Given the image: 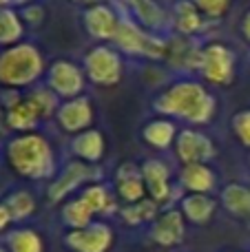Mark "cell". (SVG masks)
<instances>
[{
  "instance_id": "9c48e42d",
  "label": "cell",
  "mask_w": 250,
  "mask_h": 252,
  "mask_svg": "<svg viewBox=\"0 0 250 252\" xmlns=\"http://www.w3.org/2000/svg\"><path fill=\"white\" fill-rule=\"evenodd\" d=\"M175 153H177V159L184 166L186 164H206V161H211L217 155L213 139L195 128L180 130V135L175 139Z\"/></svg>"
},
{
  "instance_id": "d590c367",
  "label": "cell",
  "mask_w": 250,
  "mask_h": 252,
  "mask_svg": "<svg viewBox=\"0 0 250 252\" xmlns=\"http://www.w3.org/2000/svg\"><path fill=\"white\" fill-rule=\"evenodd\" d=\"M73 2H80V4H87V9H89V7H93V4H100V0H73Z\"/></svg>"
},
{
  "instance_id": "484cf974",
  "label": "cell",
  "mask_w": 250,
  "mask_h": 252,
  "mask_svg": "<svg viewBox=\"0 0 250 252\" xmlns=\"http://www.w3.org/2000/svg\"><path fill=\"white\" fill-rule=\"evenodd\" d=\"M38 120H40L38 111L33 109V104L27 97L20 100L18 104L9 106V111H7V124L16 130H22V133H29L38 124Z\"/></svg>"
},
{
  "instance_id": "d6a6232c",
  "label": "cell",
  "mask_w": 250,
  "mask_h": 252,
  "mask_svg": "<svg viewBox=\"0 0 250 252\" xmlns=\"http://www.w3.org/2000/svg\"><path fill=\"white\" fill-rule=\"evenodd\" d=\"M22 18H25L29 25H38V22H42L44 11L38 4H29V7H25V11H22Z\"/></svg>"
},
{
  "instance_id": "1f68e13d",
  "label": "cell",
  "mask_w": 250,
  "mask_h": 252,
  "mask_svg": "<svg viewBox=\"0 0 250 252\" xmlns=\"http://www.w3.org/2000/svg\"><path fill=\"white\" fill-rule=\"evenodd\" d=\"M193 4L202 11L206 18H221L226 16L230 7V0H193Z\"/></svg>"
},
{
  "instance_id": "4fadbf2b",
  "label": "cell",
  "mask_w": 250,
  "mask_h": 252,
  "mask_svg": "<svg viewBox=\"0 0 250 252\" xmlns=\"http://www.w3.org/2000/svg\"><path fill=\"white\" fill-rule=\"evenodd\" d=\"M120 22H122V18L113 11V7L104 2L93 4L84 11V29L95 40H113Z\"/></svg>"
},
{
  "instance_id": "ac0fdd59",
  "label": "cell",
  "mask_w": 250,
  "mask_h": 252,
  "mask_svg": "<svg viewBox=\"0 0 250 252\" xmlns=\"http://www.w3.org/2000/svg\"><path fill=\"white\" fill-rule=\"evenodd\" d=\"M215 199L211 195H199V192H188L180 201V210L184 215V219L190 223H197V226L211 221V217L215 215Z\"/></svg>"
},
{
  "instance_id": "8d00e7d4",
  "label": "cell",
  "mask_w": 250,
  "mask_h": 252,
  "mask_svg": "<svg viewBox=\"0 0 250 252\" xmlns=\"http://www.w3.org/2000/svg\"><path fill=\"white\" fill-rule=\"evenodd\" d=\"M13 2H20V0H0V9L9 7V4H13Z\"/></svg>"
},
{
  "instance_id": "f35d334b",
  "label": "cell",
  "mask_w": 250,
  "mask_h": 252,
  "mask_svg": "<svg viewBox=\"0 0 250 252\" xmlns=\"http://www.w3.org/2000/svg\"><path fill=\"white\" fill-rule=\"evenodd\" d=\"M248 164H250V157H248Z\"/></svg>"
},
{
  "instance_id": "f1b7e54d",
  "label": "cell",
  "mask_w": 250,
  "mask_h": 252,
  "mask_svg": "<svg viewBox=\"0 0 250 252\" xmlns=\"http://www.w3.org/2000/svg\"><path fill=\"white\" fill-rule=\"evenodd\" d=\"M7 208L11 210L13 221H25L35 213V197L29 190H16L4 199Z\"/></svg>"
},
{
  "instance_id": "d4e9b609",
  "label": "cell",
  "mask_w": 250,
  "mask_h": 252,
  "mask_svg": "<svg viewBox=\"0 0 250 252\" xmlns=\"http://www.w3.org/2000/svg\"><path fill=\"white\" fill-rule=\"evenodd\" d=\"M62 221H64V226L69 230H80V228L91 226L95 221V215H93V210L80 197H75V199L66 201L62 206Z\"/></svg>"
},
{
  "instance_id": "603a6c76",
  "label": "cell",
  "mask_w": 250,
  "mask_h": 252,
  "mask_svg": "<svg viewBox=\"0 0 250 252\" xmlns=\"http://www.w3.org/2000/svg\"><path fill=\"white\" fill-rule=\"evenodd\" d=\"M9 252H44V241L33 228H13L7 235Z\"/></svg>"
},
{
  "instance_id": "836d02e7",
  "label": "cell",
  "mask_w": 250,
  "mask_h": 252,
  "mask_svg": "<svg viewBox=\"0 0 250 252\" xmlns=\"http://www.w3.org/2000/svg\"><path fill=\"white\" fill-rule=\"evenodd\" d=\"M13 223V217H11V210L7 208L4 201H0V232H4L9 226Z\"/></svg>"
},
{
  "instance_id": "d6986e66",
  "label": "cell",
  "mask_w": 250,
  "mask_h": 252,
  "mask_svg": "<svg viewBox=\"0 0 250 252\" xmlns=\"http://www.w3.org/2000/svg\"><path fill=\"white\" fill-rule=\"evenodd\" d=\"M173 25L182 35H193L204 27V16L193 0H180L173 9Z\"/></svg>"
},
{
  "instance_id": "f546056e",
  "label": "cell",
  "mask_w": 250,
  "mask_h": 252,
  "mask_svg": "<svg viewBox=\"0 0 250 252\" xmlns=\"http://www.w3.org/2000/svg\"><path fill=\"white\" fill-rule=\"evenodd\" d=\"M27 100L33 104V109L38 111L40 118H51V115H56L58 109H60L58 95L49 87H38V89H33V91H29Z\"/></svg>"
},
{
  "instance_id": "cb8c5ba5",
  "label": "cell",
  "mask_w": 250,
  "mask_h": 252,
  "mask_svg": "<svg viewBox=\"0 0 250 252\" xmlns=\"http://www.w3.org/2000/svg\"><path fill=\"white\" fill-rule=\"evenodd\" d=\"M120 217L128 223V226H142V223H153L155 219L159 217V204L149 199H142L137 204H131V206H124L120 210Z\"/></svg>"
},
{
  "instance_id": "9a60e30c",
  "label": "cell",
  "mask_w": 250,
  "mask_h": 252,
  "mask_svg": "<svg viewBox=\"0 0 250 252\" xmlns=\"http://www.w3.org/2000/svg\"><path fill=\"white\" fill-rule=\"evenodd\" d=\"M118 195L128 206L146 199V184L142 179V168L135 164H122L118 168Z\"/></svg>"
},
{
  "instance_id": "2e32d148",
  "label": "cell",
  "mask_w": 250,
  "mask_h": 252,
  "mask_svg": "<svg viewBox=\"0 0 250 252\" xmlns=\"http://www.w3.org/2000/svg\"><path fill=\"white\" fill-rule=\"evenodd\" d=\"M180 184L188 192L208 195L211 190H215L217 177L208 164H186L180 170Z\"/></svg>"
},
{
  "instance_id": "e0dca14e",
  "label": "cell",
  "mask_w": 250,
  "mask_h": 252,
  "mask_svg": "<svg viewBox=\"0 0 250 252\" xmlns=\"http://www.w3.org/2000/svg\"><path fill=\"white\" fill-rule=\"evenodd\" d=\"M104 133L97 128H87L82 133H78L71 142V151L73 155L80 157V161L84 164H93V161H100L104 155Z\"/></svg>"
},
{
  "instance_id": "ffe728a7",
  "label": "cell",
  "mask_w": 250,
  "mask_h": 252,
  "mask_svg": "<svg viewBox=\"0 0 250 252\" xmlns=\"http://www.w3.org/2000/svg\"><path fill=\"white\" fill-rule=\"evenodd\" d=\"M177 126L175 122H171V120H153V122H149L142 128V137H144V142L149 144V146L153 148H168L171 144H175L177 139Z\"/></svg>"
},
{
  "instance_id": "7a4b0ae2",
  "label": "cell",
  "mask_w": 250,
  "mask_h": 252,
  "mask_svg": "<svg viewBox=\"0 0 250 252\" xmlns=\"http://www.w3.org/2000/svg\"><path fill=\"white\" fill-rule=\"evenodd\" d=\"M7 164L16 170L20 177L27 179H44L56 173V155L53 148L42 135L38 133H22L9 139L7 148Z\"/></svg>"
},
{
  "instance_id": "5bb4252c",
  "label": "cell",
  "mask_w": 250,
  "mask_h": 252,
  "mask_svg": "<svg viewBox=\"0 0 250 252\" xmlns=\"http://www.w3.org/2000/svg\"><path fill=\"white\" fill-rule=\"evenodd\" d=\"M142 179H144L146 192L151 195L153 201H157L162 206L171 199V170L162 159H146L142 164Z\"/></svg>"
},
{
  "instance_id": "3957f363",
  "label": "cell",
  "mask_w": 250,
  "mask_h": 252,
  "mask_svg": "<svg viewBox=\"0 0 250 252\" xmlns=\"http://www.w3.org/2000/svg\"><path fill=\"white\" fill-rule=\"evenodd\" d=\"M44 73V60L38 47L18 42L0 51V84L7 89H22L38 82Z\"/></svg>"
},
{
  "instance_id": "4dcf8cb0",
  "label": "cell",
  "mask_w": 250,
  "mask_h": 252,
  "mask_svg": "<svg viewBox=\"0 0 250 252\" xmlns=\"http://www.w3.org/2000/svg\"><path fill=\"white\" fill-rule=\"evenodd\" d=\"M230 126H233V133H235V137L239 139V144L250 148V109L235 113Z\"/></svg>"
},
{
  "instance_id": "8fae6325",
  "label": "cell",
  "mask_w": 250,
  "mask_h": 252,
  "mask_svg": "<svg viewBox=\"0 0 250 252\" xmlns=\"http://www.w3.org/2000/svg\"><path fill=\"white\" fill-rule=\"evenodd\" d=\"M91 177H93V170H91V166L84 164V161H71V164H66L64 170H62V173L53 179L51 186H49V190H47L49 201H51V204L64 201V197H69L75 188L87 184Z\"/></svg>"
},
{
  "instance_id": "ba28073f",
  "label": "cell",
  "mask_w": 250,
  "mask_h": 252,
  "mask_svg": "<svg viewBox=\"0 0 250 252\" xmlns=\"http://www.w3.org/2000/svg\"><path fill=\"white\" fill-rule=\"evenodd\" d=\"M115 232L106 221H93L91 226L69 230L64 235V246L71 252H109L113 248Z\"/></svg>"
},
{
  "instance_id": "44dd1931",
  "label": "cell",
  "mask_w": 250,
  "mask_h": 252,
  "mask_svg": "<svg viewBox=\"0 0 250 252\" xmlns=\"http://www.w3.org/2000/svg\"><path fill=\"white\" fill-rule=\"evenodd\" d=\"M221 204L235 217H250V188L244 184H228L221 190Z\"/></svg>"
},
{
  "instance_id": "7c38bea8",
  "label": "cell",
  "mask_w": 250,
  "mask_h": 252,
  "mask_svg": "<svg viewBox=\"0 0 250 252\" xmlns=\"http://www.w3.org/2000/svg\"><path fill=\"white\" fill-rule=\"evenodd\" d=\"M56 120L60 124V128H64L66 133H82L93 122L91 100L80 95V97H73V100L62 102L56 113Z\"/></svg>"
},
{
  "instance_id": "6da1fadb",
  "label": "cell",
  "mask_w": 250,
  "mask_h": 252,
  "mask_svg": "<svg viewBox=\"0 0 250 252\" xmlns=\"http://www.w3.org/2000/svg\"><path fill=\"white\" fill-rule=\"evenodd\" d=\"M153 109L166 118L186 120L190 124H206L215 115V97L206 91V87L195 80H180L171 84L157 100Z\"/></svg>"
},
{
  "instance_id": "52a82bcc",
  "label": "cell",
  "mask_w": 250,
  "mask_h": 252,
  "mask_svg": "<svg viewBox=\"0 0 250 252\" xmlns=\"http://www.w3.org/2000/svg\"><path fill=\"white\" fill-rule=\"evenodd\" d=\"M84 78H87L84 69H80L71 60H56L47 69V87L58 97H64V100H73V97L82 95Z\"/></svg>"
},
{
  "instance_id": "5b68a950",
  "label": "cell",
  "mask_w": 250,
  "mask_h": 252,
  "mask_svg": "<svg viewBox=\"0 0 250 252\" xmlns=\"http://www.w3.org/2000/svg\"><path fill=\"white\" fill-rule=\"evenodd\" d=\"M84 73L97 87H113L122 80V58L115 49L106 44H97L84 56Z\"/></svg>"
},
{
  "instance_id": "277c9868",
  "label": "cell",
  "mask_w": 250,
  "mask_h": 252,
  "mask_svg": "<svg viewBox=\"0 0 250 252\" xmlns=\"http://www.w3.org/2000/svg\"><path fill=\"white\" fill-rule=\"evenodd\" d=\"M115 47L128 56H144V58H162L166 56L168 44L153 31H144L131 18H122L118 33L113 38Z\"/></svg>"
},
{
  "instance_id": "30bf717a",
  "label": "cell",
  "mask_w": 250,
  "mask_h": 252,
  "mask_svg": "<svg viewBox=\"0 0 250 252\" xmlns=\"http://www.w3.org/2000/svg\"><path fill=\"white\" fill-rule=\"evenodd\" d=\"M186 235V219L180 208L164 210L157 219L153 221L149 230V237L153 244L162 246V248H175L184 241Z\"/></svg>"
},
{
  "instance_id": "4316f807",
  "label": "cell",
  "mask_w": 250,
  "mask_h": 252,
  "mask_svg": "<svg viewBox=\"0 0 250 252\" xmlns=\"http://www.w3.org/2000/svg\"><path fill=\"white\" fill-rule=\"evenodd\" d=\"M22 18L13 11L11 7L0 9V44L4 47H13L18 40L22 38Z\"/></svg>"
},
{
  "instance_id": "7402d4cb",
  "label": "cell",
  "mask_w": 250,
  "mask_h": 252,
  "mask_svg": "<svg viewBox=\"0 0 250 252\" xmlns=\"http://www.w3.org/2000/svg\"><path fill=\"white\" fill-rule=\"evenodd\" d=\"M80 199L93 210V215H111L118 208L113 195H111L109 188L102 186V184H91V186H87L82 190V195H80Z\"/></svg>"
},
{
  "instance_id": "74e56055",
  "label": "cell",
  "mask_w": 250,
  "mask_h": 252,
  "mask_svg": "<svg viewBox=\"0 0 250 252\" xmlns=\"http://www.w3.org/2000/svg\"><path fill=\"white\" fill-rule=\"evenodd\" d=\"M0 252H9L7 248H4V246H0Z\"/></svg>"
},
{
  "instance_id": "8992f818",
  "label": "cell",
  "mask_w": 250,
  "mask_h": 252,
  "mask_svg": "<svg viewBox=\"0 0 250 252\" xmlns=\"http://www.w3.org/2000/svg\"><path fill=\"white\" fill-rule=\"evenodd\" d=\"M199 71L211 84L226 87L235 78V53L221 42L206 44L199 58Z\"/></svg>"
},
{
  "instance_id": "83f0119b",
  "label": "cell",
  "mask_w": 250,
  "mask_h": 252,
  "mask_svg": "<svg viewBox=\"0 0 250 252\" xmlns=\"http://www.w3.org/2000/svg\"><path fill=\"white\" fill-rule=\"evenodd\" d=\"M124 2H128V7L135 11L137 20L144 27H149V29H159L164 25V20H166L164 11L157 7L155 0H124Z\"/></svg>"
},
{
  "instance_id": "ab89813d",
  "label": "cell",
  "mask_w": 250,
  "mask_h": 252,
  "mask_svg": "<svg viewBox=\"0 0 250 252\" xmlns=\"http://www.w3.org/2000/svg\"><path fill=\"white\" fill-rule=\"evenodd\" d=\"M0 115H2V111H0Z\"/></svg>"
},
{
  "instance_id": "e575fe53",
  "label": "cell",
  "mask_w": 250,
  "mask_h": 252,
  "mask_svg": "<svg viewBox=\"0 0 250 252\" xmlns=\"http://www.w3.org/2000/svg\"><path fill=\"white\" fill-rule=\"evenodd\" d=\"M242 33H244V38L250 42V11H246V16L242 18Z\"/></svg>"
}]
</instances>
